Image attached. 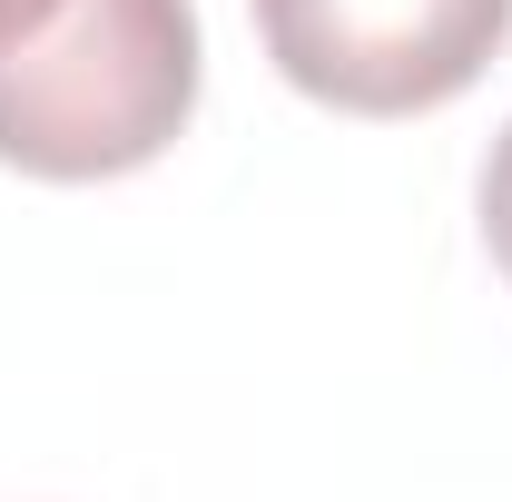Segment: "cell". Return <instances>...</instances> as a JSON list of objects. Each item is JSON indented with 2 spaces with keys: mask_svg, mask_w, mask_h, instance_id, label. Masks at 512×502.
I'll list each match as a JSON object with an SVG mask.
<instances>
[{
  "mask_svg": "<svg viewBox=\"0 0 512 502\" xmlns=\"http://www.w3.org/2000/svg\"><path fill=\"white\" fill-rule=\"evenodd\" d=\"M207 89L197 0H69L0 60V168L40 188H99L178 148Z\"/></svg>",
  "mask_w": 512,
  "mask_h": 502,
  "instance_id": "6da1fadb",
  "label": "cell"
},
{
  "mask_svg": "<svg viewBox=\"0 0 512 502\" xmlns=\"http://www.w3.org/2000/svg\"><path fill=\"white\" fill-rule=\"evenodd\" d=\"M286 89L345 119L453 109L512 40V0H247Z\"/></svg>",
  "mask_w": 512,
  "mask_h": 502,
  "instance_id": "7a4b0ae2",
  "label": "cell"
},
{
  "mask_svg": "<svg viewBox=\"0 0 512 502\" xmlns=\"http://www.w3.org/2000/svg\"><path fill=\"white\" fill-rule=\"evenodd\" d=\"M483 247L512 276V128L493 138V158H483Z\"/></svg>",
  "mask_w": 512,
  "mask_h": 502,
  "instance_id": "3957f363",
  "label": "cell"
},
{
  "mask_svg": "<svg viewBox=\"0 0 512 502\" xmlns=\"http://www.w3.org/2000/svg\"><path fill=\"white\" fill-rule=\"evenodd\" d=\"M60 10H69V0H0V60H10V50H30Z\"/></svg>",
  "mask_w": 512,
  "mask_h": 502,
  "instance_id": "277c9868",
  "label": "cell"
}]
</instances>
